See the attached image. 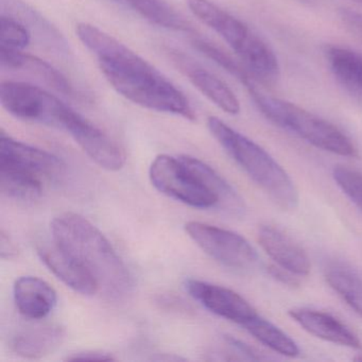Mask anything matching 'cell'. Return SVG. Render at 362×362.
Listing matches in <instances>:
<instances>
[{"label": "cell", "instance_id": "cell-1", "mask_svg": "<svg viewBox=\"0 0 362 362\" xmlns=\"http://www.w3.org/2000/svg\"><path fill=\"white\" fill-rule=\"evenodd\" d=\"M78 37L96 57L112 88L134 105L194 122L197 116L185 95L153 65L98 27L77 26Z\"/></svg>", "mask_w": 362, "mask_h": 362}, {"label": "cell", "instance_id": "cell-2", "mask_svg": "<svg viewBox=\"0 0 362 362\" xmlns=\"http://www.w3.org/2000/svg\"><path fill=\"white\" fill-rule=\"evenodd\" d=\"M54 243L83 264L110 296L122 298L132 289V276L113 245L97 226L75 213L52 222Z\"/></svg>", "mask_w": 362, "mask_h": 362}, {"label": "cell", "instance_id": "cell-3", "mask_svg": "<svg viewBox=\"0 0 362 362\" xmlns=\"http://www.w3.org/2000/svg\"><path fill=\"white\" fill-rule=\"evenodd\" d=\"M214 139L268 196L286 211L300 202L298 189L285 169L259 145L215 116L207 119Z\"/></svg>", "mask_w": 362, "mask_h": 362}, {"label": "cell", "instance_id": "cell-4", "mask_svg": "<svg viewBox=\"0 0 362 362\" xmlns=\"http://www.w3.org/2000/svg\"><path fill=\"white\" fill-rule=\"evenodd\" d=\"M249 94L258 110L276 126L324 151L349 158L357 156L351 139L327 120L294 103L264 94L258 88Z\"/></svg>", "mask_w": 362, "mask_h": 362}, {"label": "cell", "instance_id": "cell-5", "mask_svg": "<svg viewBox=\"0 0 362 362\" xmlns=\"http://www.w3.org/2000/svg\"><path fill=\"white\" fill-rule=\"evenodd\" d=\"M0 103L18 119L64 130L75 110L40 86L21 81H3Z\"/></svg>", "mask_w": 362, "mask_h": 362}, {"label": "cell", "instance_id": "cell-6", "mask_svg": "<svg viewBox=\"0 0 362 362\" xmlns=\"http://www.w3.org/2000/svg\"><path fill=\"white\" fill-rule=\"evenodd\" d=\"M154 187L184 204L196 209L218 206L217 197L180 160L167 154L156 156L149 169Z\"/></svg>", "mask_w": 362, "mask_h": 362}, {"label": "cell", "instance_id": "cell-7", "mask_svg": "<svg viewBox=\"0 0 362 362\" xmlns=\"http://www.w3.org/2000/svg\"><path fill=\"white\" fill-rule=\"evenodd\" d=\"M184 228L205 254L228 268L245 270L257 264V252L237 233L199 221L187 222Z\"/></svg>", "mask_w": 362, "mask_h": 362}, {"label": "cell", "instance_id": "cell-8", "mask_svg": "<svg viewBox=\"0 0 362 362\" xmlns=\"http://www.w3.org/2000/svg\"><path fill=\"white\" fill-rule=\"evenodd\" d=\"M65 131L101 168L109 171L124 168L127 158L122 148L107 133L77 112L67 122Z\"/></svg>", "mask_w": 362, "mask_h": 362}, {"label": "cell", "instance_id": "cell-9", "mask_svg": "<svg viewBox=\"0 0 362 362\" xmlns=\"http://www.w3.org/2000/svg\"><path fill=\"white\" fill-rule=\"evenodd\" d=\"M184 287L205 309L239 325L258 315L245 298L228 288L194 279H186Z\"/></svg>", "mask_w": 362, "mask_h": 362}, {"label": "cell", "instance_id": "cell-10", "mask_svg": "<svg viewBox=\"0 0 362 362\" xmlns=\"http://www.w3.org/2000/svg\"><path fill=\"white\" fill-rule=\"evenodd\" d=\"M166 52L175 67L214 105L230 115L239 114L240 103L235 93L222 80L179 50L168 48Z\"/></svg>", "mask_w": 362, "mask_h": 362}, {"label": "cell", "instance_id": "cell-11", "mask_svg": "<svg viewBox=\"0 0 362 362\" xmlns=\"http://www.w3.org/2000/svg\"><path fill=\"white\" fill-rule=\"evenodd\" d=\"M0 164L9 165L39 177H54L64 170L63 160L54 154L0 134Z\"/></svg>", "mask_w": 362, "mask_h": 362}, {"label": "cell", "instance_id": "cell-12", "mask_svg": "<svg viewBox=\"0 0 362 362\" xmlns=\"http://www.w3.org/2000/svg\"><path fill=\"white\" fill-rule=\"evenodd\" d=\"M190 12L222 37L236 54L245 47L254 31L211 0H186Z\"/></svg>", "mask_w": 362, "mask_h": 362}, {"label": "cell", "instance_id": "cell-13", "mask_svg": "<svg viewBox=\"0 0 362 362\" xmlns=\"http://www.w3.org/2000/svg\"><path fill=\"white\" fill-rule=\"evenodd\" d=\"M37 254L45 266L74 291L82 296H95L100 290L94 275L56 243L41 245L37 247Z\"/></svg>", "mask_w": 362, "mask_h": 362}, {"label": "cell", "instance_id": "cell-14", "mask_svg": "<svg viewBox=\"0 0 362 362\" xmlns=\"http://www.w3.org/2000/svg\"><path fill=\"white\" fill-rule=\"evenodd\" d=\"M0 67L5 71L28 74L66 96L75 94L73 84L58 69L37 57L23 54L21 50L0 46Z\"/></svg>", "mask_w": 362, "mask_h": 362}, {"label": "cell", "instance_id": "cell-15", "mask_svg": "<svg viewBox=\"0 0 362 362\" xmlns=\"http://www.w3.org/2000/svg\"><path fill=\"white\" fill-rule=\"evenodd\" d=\"M257 236L262 249L281 268L300 276L308 274V255L289 236L271 226H260Z\"/></svg>", "mask_w": 362, "mask_h": 362}, {"label": "cell", "instance_id": "cell-16", "mask_svg": "<svg viewBox=\"0 0 362 362\" xmlns=\"http://www.w3.org/2000/svg\"><path fill=\"white\" fill-rule=\"evenodd\" d=\"M289 315L300 327L317 338L351 349L361 347L357 334L329 313L315 309L294 308L289 310Z\"/></svg>", "mask_w": 362, "mask_h": 362}, {"label": "cell", "instance_id": "cell-17", "mask_svg": "<svg viewBox=\"0 0 362 362\" xmlns=\"http://www.w3.org/2000/svg\"><path fill=\"white\" fill-rule=\"evenodd\" d=\"M14 300L21 315L31 320L45 319L58 303L56 290L37 276H22L13 287Z\"/></svg>", "mask_w": 362, "mask_h": 362}, {"label": "cell", "instance_id": "cell-18", "mask_svg": "<svg viewBox=\"0 0 362 362\" xmlns=\"http://www.w3.org/2000/svg\"><path fill=\"white\" fill-rule=\"evenodd\" d=\"M324 54L339 86L362 105V54L349 48L328 45Z\"/></svg>", "mask_w": 362, "mask_h": 362}, {"label": "cell", "instance_id": "cell-19", "mask_svg": "<svg viewBox=\"0 0 362 362\" xmlns=\"http://www.w3.org/2000/svg\"><path fill=\"white\" fill-rule=\"evenodd\" d=\"M64 336V329L57 324L30 326L14 334L10 347L21 357L40 359L56 351Z\"/></svg>", "mask_w": 362, "mask_h": 362}, {"label": "cell", "instance_id": "cell-20", "mask_svg": "<svg viewBox=\"0 0 362 362\" xmlns=\"http://www.w3.org/2000/svg\"><path fill=\"white\" fill-rule=\"evenodd\" d=\"M180 160L209 187L211 192L216 194L219 201L218 206L233 215H243L245 206L243 199L232 185L215 169L194 156H181Z\"/></svg>", "mask_w": 362, "mask_h": 362}, {"label": "cell", "instance_id": "cell-21", "mask_svg": "<svg viewBox=\"0 0 362 362\" xmlns=\"http://www.w3.org/2000/svg\"><path fill=\"white\" fill-rule=\"evenodd\" d=\"M1 9L3 14L18 18L30 29L31 33H37L42 42L52 49L59 54H67L71 52L62 35L39 12L23 3L22 0H1Z\"/></svg>", "mask_w": 362, "mask_h": 362}, {"label": "cell", "instance_id": "cell-22", "mask_svg": "<svg viewBox=\"0 0 362 362\" xmlns=\"http://www.w3.org/2000/svg\"><path fill=\"white\" fill-rule=\"evenodd\" d=\"M237 56L256 81L270 84L279 79L281 69L277 57L267 42L255 33Z\"/></svg>", "mask_w": 362, "mask_h": 362}, {"label": "cell", "instance_id": "cell-23", "mask_svg": "<svg viewBox=\"0 0 362 362\" xmlns=\"http://www.w3.org/2000/svg\"><path fill=\"white\" fill-rule=\"evenodd\" d=\"M151 24L177 33H189L192 25L165 0H115Z\"/></svg>", "mask_w": 362, "mask_h": 362}, {"label": "cell", "instance_id": "cell-24", "mask_svg": "<svg viewBox=\"0 0 362 362\" xmlns=\"http://www.w3.org/2000/svg\"><path fill=\"white\" fill-rule=\"evenodd\" d=\"M0 189L8 198L18 201H35L42 196L41 177L22 169L0 164Z\"/></svg>", "mask_w": 362, "mask_h": 362}, {"label": "cell", "instance_id": "cell-25", "mask_svg": "<svg viewBox=\"0 0 362 362\" xmlns=\"http://www.w3.org/2000/svg\"><path fill=\"white\" fill-rule=\"evenodd\" d=\"M325 279L346 304L362 315V277L345 264H332L325 269Z\"/></svg>", "mask_w": 362, "mask_h": 362}, {"label": "cell", "instance_id": "cell-26", "mask_svg": "<svg viewBox=\"0 0 362 362\" xmlns=\"http://www.w3.org/2000/svg\"><path fill=\"white\" fill-rule=\"evenodd\" d=\"M243 327L260 343L281 355L296 357L300 354L298 344L286 332L259 315L245 323Z\"/></svg>", "mask_w": 362, "mask_h": 362}, {"label": "cell", "instance_id": "cell-27", "mask_svg": "<svg viewBox=\"0 0 362 362\" xmlns=\"http://www.w3.org/2000/svg\"><path fill=\"white\" fill-rule=\"evenodd\" d=\"M31 31L24 23L13 16L1 14L0 18V42L1 45L23 50L31 43Z\"/></svg>", "mask_w": 362, "mask_h": 362}, {"label": "cell", "instance_id": "cell-28", "mask_svg": "<svg viewBox=\"0 0 362 362\" xmlns=\"http://www.w3.org/2000/svg\"><path fill=\"white\" fill-rule=\"evenodd\" d=\"M332 177L345 196L362 211V173L346 166H336Z\"/></svg>", "mask_w": 362, "mask_h": 362}, {"label": "cell", "instance_id": "cell-29", "mask_svg": "<svg viewBox=\"0 0 362 362\" xmlns=\"http://www.w3.org/2000/svg\"><path fill=\"white\" fill-rule=\"evenodd\" d=\"M224 342L228 345L230 349H232L236 355H240L243 359L247 360H264L266 357L258 353L255 349L250 346V345L245 344L243 341L238 340V339L234 338L232 336H224Z\"/></svg>", "mask_w": 362, "mask_h": 362}, {"label": "cell", "instance_id": "cell-30", "mask_svg": "<svg viewBox=\"0 0 362 362\" xmlns=\"http://www.w3.org/2000/svg\"><path fill=\"white\" fill-rule=\"evenodd\" d=\"M111 354L100 351H82L67 356V361H111L115 360Z\"/></svg>", "mask_w": 362, "mask_h": 362}, {"label": "cell", "instance_id": "cell-31", "mask_svg": "<svg viewBox=\"0 0 362 362\" xmlns=\"http://www.w3.org/2000/svg\"><path fill=\"white\" fill-rule=\"evenodd\" d=\"M269 272L272 275L274 279H276L277 281H281V283L285 284V285L289 286H296L298 284V281L291 276V272L289 271L285 270V269L281 268V267H271L269 269Z\"/></svg>", "mask_w": 362, "mask_h": 362}, {"label": "cell", "instance_id": "cell-32", "mask_svg": "<svg viewBox=\"0 0 362 362\" xmlns=\"http://www.w3.org/2000/svg\"><path fill=\"white\" fill-rule=\"evenodd\" d=\"M0 243H1V257L10 258L14 257L16 254V245L12 243L11 239L7 236L5 230H1V237H0Z\"/></svg>", "mask_w": 362, "mask_h": 362}, {"label": "cell", "instance_id": "cell-33", "mask_svg": "<svg viewBox=\"0 0 362 362\" xmlns=\"http://www.w3.org/2000/svg\"><path fill=\"white\" fill-rule=\"evenodd\" d=\"M343 21H345L347 25L357 29L362 33V16L356 12L349 11V10H342L341 12Z\"/></svg>", "mask_w": 362, "mask_h": 362}, {"label": "cell", "instance_id": "cell-34", "mask_svg": "<svg viewBox=\"0 0 362 362\" xmlns=\"http://www.w3.org/2000/svg\"><path fill=\"white\" fill-rule=\"evenodd\" d=\"M354 3L357 4V5L361 6L362 7V0H351Z\"/></svg>", "mask_w": 362, "mask_h": 362}]
</instances>
